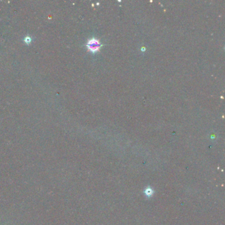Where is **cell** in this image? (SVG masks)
I'll return each instance as SVG.
<instances>
[{"label":"cell","instance_id":"1","mask_svg":"<svg viewBox=\"0 0 225 225\" xmlns=\"http://www.w3.org/2000/svg\"><path fill=\"white\" fill-rule=\"evenodd\" d=\"M101 46V44H100L98 40L95 38L89 39L86 45L87 49L92 52V53H95V52L99 51Z\"/></svg>","mask_w":225,"mask_h":225},{"label":"cell","instance_id":"2","mask_svg":"<svg viewBox=\"0 0 225 225\" xmlns=\"http://www.w3.org/2000/svg\"><path fill=\"white\" fill-rule=\"evenodd\" d=\"M25 42L27 44H29L31 42V38L29 37H26L25 38Z\"/></svg>","mask_w":225,"mask_h":225},{"label":"cell","instance_id":"3","mask_svg":"<svg viewBox=\"0 0 225 225\" xmlns=\"http://www.w3.org/2000/svg\"><path fill=\"white\" fill-rule=\"evenodd\" d=\"M146 194L147 195H151L152 194V190H151V189H147L146 191Z\"/></svg>","mask_w":225,"mask_h":225}]
</instances>
